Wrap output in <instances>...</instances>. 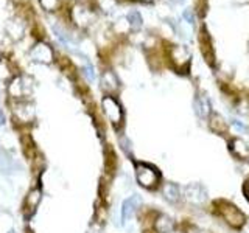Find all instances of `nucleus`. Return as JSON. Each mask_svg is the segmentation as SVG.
Masks as SVG:
<instances>
[{"mask_svg": "<svg viewBox=\"0 0 249 233\" xmlns=\"http://www.w3.org/2000/svg\"><path fill=\"white\" fill-rule=\"evenodd\" d=\"M136 179L140 186L146 190H153L159 185L160 173L159 169L150 163H137L136 165Z\"/></svg>", "mask_w": 249, "mask_h": 233, "instance_id": "nucleus-1", "label": "nucleus"}, {"mask_svg": "<svg viewBox=\"0 0 249 233\" xmlns=\"http://www.w3.org/2000/svg\"><path fill=\"white\" fill-rule=\"evenodd\" d=\"M218 212H220L223 219L233 229H240L246 224V215L241 212L237 205L231 204V202H228V200L220 202V208H218Z\"/></svg>", "mask_w": 249, "mask_h": 233, "instance_id": "nucleus-2", "label": "nucleus"}, {"mask_svg": "<svg viewBox=\"0 0 249 233\" xmlns=\"http://www.w3.org/2000/svg\"><path fill=\"white\" fill-rule=\"evenodd\" d=\"M181 193L185 200H189L193 205H202L209 199V191L202 183L199 182H190L184 188H181Z\"/></svg>", "mask_w": 249, "mask_h": 233, "instance_id": "nucleus-3", "label": "nucleus"}, {"mask_svg": "<svg viewBox=\"0 0 249 233\" xmlns=\"http://www.w3.org/2000/svg\"><path fill=\"white\" fill-rule=\"evenodd\" d=\"M103 109H105V114L111 123L114 124H120L122 120H123V111H122V106L119 104V101H117L114 97L107 95L103 98Z\"/></svg>", "mask_w": 249, "mask_h": 233, "instance_id": "nucleus-4", "label": "nucleus"}, {"mask_svg": "<svg viewBox=\"0 0 249 233\" xmlns=\"http://www.w3.org/2000/svg\"><path fill=\"white\" fill-rule=\"evenodd\" d=\"M140 202H142V200H140V198L137 196V194H132V196H129L128 199L123 200L122 210H120V213H122V222L123 224L129 222L132 217H134L137 208L140 207Z\"/></svg>", "mask_w": 249, "mask_h": 233, "instance_id": "nucleus-5", "label": "nucleus"}, {"mask_svg": "<svg viewBox=\"0 0 249 233\" xmlns=\"http://www.w3.org/2000/svg\"><path fill=\"white\" fill-rule=\"evenodd\" d=\"M31 58L37 62H44V64H49L53 59V51L47 44H36L31 50Z\"/></svg>", "mask_w": 249, "mask_h": 233, "instance_id": "nucleus-6", "label": "nucleus"}, {"mask_svg": "<svg viewBox=\"0 0 249 233\" xmlns=\"http://www.w3.org/2000/svg\"><path fill=\"white\" fill-rule=\"evenodd\" d=\"M162 196L165 198L170 202V204H178V202L182 199L181 186H178L173 182L163 183V186H162Z\"/></svg>", "mask_w": 249, "mask_h": 233, "instance_id": "nucleus-7", "label": "nucleus"}, {"mask_svg": "<svg viewBox=\"0 0 249 233\" xmlns=\"http://www.w3.org/2000/svg\"><path fill=\"white\" fill-rule=\"evenodd\" d=\"M154 229L158 233H173L176 229V222L168 215H159L154 221Z\"/></svg>", "mask_w": 249, "mask_h": 233, "instance_id": "nucleus-8", "label": "nucleus"}, {"mask_svg": "<svg viewBox=\"0 0 249 233\" xmlns=\"http://www.w3.org/2000/svg\"><path fill=\"white\" fill-rule=\"evenodd\" d=\"M231 152L240 160L249 159V143L243 138H233L231 142Z\"/></svg>", "mask_w": 249, "mask_h": 233, "instance_id": "nucleus-9", "label": "nucleus"}, {"mask_svg": "<svg viewBox=\"0 0 249 233\" xmlns=\"http://www.w3.org/2000/svg\"><path fill=\"white\" fill-rule=\"evenodd\" d=\"M195 107H196V112L201 116H207L212 112V106H210V100L207 95H199L196 97V103H195Z\"/></svg>", "mask_w": 249, "mask_h": 233, "instance_id": "nucleus-10", "label": "nucleus"}, {"mask_svg": "<svg viewBox=\"0 0 249 233\" xmlns=\"http://www.w3.org/2000/svg\"><path fill=\"white\" fill-rule=\"evenodd\" d=\"M41 196H42V193H41V190H33L30 194H28V198H27V204H28V207H30V210L31 212H35L36 210V207L39 205V202H41Z\"/></svg>", "mask_w": 249, "mask_h": 233, "instance_id": "nucleus-11", "label": "nucleus"}, {"mask_svg": "<svg viewBox=\"0 0 249 233\" xmlns=\"http://www.w3.org/2000/svg\"><path fill=\"white\" fill-rule=\"evenodd\" d=\"M126 19H128V22H129V25H131L132 30H139L140 27H142V23H143V19H142V16H140L139 11L128 13Z\"/></svg>", "mask_w": 249, "mask_h": 233, "instance_id": "nucleus-12", "label": "nucleus"}, {"mask_svg": "<svg viewBox=\"0 0 249 233\" xmlns=\"http://www.w3.org/2000/svg\"><path fill=\"white\" fill-rule=\"evenodd\" d=\"M101 83H103V87L107 89V90H115L119 85H117V78L111 73L107 72L103 75V80H101Z\"/></svg>", "mask_w": 249, "mask_h": 233, "instance_id": "nucleus-13", "label": "nucleus"}, {"mask_svg": "<svg viewBox=\"0 0 249 233\" xmlns=\"http://www.w3.org/2000/svg\"><path fill=\"white\" fill-rule=\"evenodd\" d=\"M13 168V160L10 157H6L3 152H0V169L2 173H10Z\"/></svg>", "mask_w": 249, "mask_h": 233, "instance_id": "nucleus-14", "label": "nucleus"}, {"mask_svg": "<svg viewBox=\"0 0 249 233\" xmlns=\"http://www.w3.org/2000/svg\"><path fill=\"white\" fill-rule=\"evenodd\" d=\"M232 126L235 128L238 132H241V134H249V126H246L245 123H241L238 120H232Z\"/></svg>", "mask_w": 249, "mask_h": 233, "instance_id": "nucleus-15", "label": "nucleus"}, {"mask_svg": "<svg viewBox=\"0 0 249 233\" xmlns=\"http://www.w3.org/2000/svg\"><path fill=\"white\" fill-rule=\"evenodd\" d=\"M39 2H41V5L45 8L47 11L54 10V8H56V5H58V0H39Z\"/></svg>", "mask_w": 249, "mask_h": 233, "instance_id": "nucleus-16", "label": "nucleus"}, {"mask_svg": "<svg viewBox=\"0 0 249 233\" xmlns=\"http://www.w3.org/2000/svg\"><path fill=\"white\" fill-rule=\"evenodd\" d=\"M83 72H84L86 78H88L89 81H93V80H95V72H93V67H92L90 64L86 66V67L83 68Z\"/></svg>", "mask_w": 249, "mask_h": 233, "instance_id": "nucleus-17", "label": "nucleus"}, {"mask_svg": "<svg viewBox=\"0 0 249 233\" xmlns=\"http://www.w3.org/2000/svg\"><path fill=\"white\" fill-rule=\"evenodd\" d=\"M182 19H185L189 25H195V16H193L192 10H185V11L182 13Z\"/></svg>", "mask_w": 249, "mask_h": 233, "instance_id": "nucleus-18", "label": "nucleus"}, {"mask_svg": "<svg viewBox=\"0 0 249 233\" xmlns=\"http://www.w3.org/2000/svg\"><path fill=\"white\" fill-rule=\"evenodd\" d=\"M185 233H210V232L206 230V229L198 227V225H190V227L185 230Z\"/></svg>", "mask_w": 249, "mask_h": 233, "instance_id": "nucleus-19", "label": "nucleus"}, {"mask_svg": "<svg viewBox=\"0 0 249 233\" xmlns=\"http://www.w3.org/2000/svg\"><path fill=\"white\" fill-rule=\"evenodd\" d=\"M243 193H245V198L248 199V202H249V181L245 183V186H243Z\"/></svg>", "mask_w": 249, "mask_h": 233, "instance_id": "nucleus-20", "label": "nucleus"}, {"mask_svg": "<svg viewBox=\"0 0 249 233\" xmlns=\"http://www.w3.org/2000/svg\"><path fill=\"white\" fill-rule=\"evenodd\" d=\"M3 124H5V114L2 109H0V126H3Z\"/></svg>", "mask_w": 249, "mask_h": 233, "instance_id": "nucleus-21", "label": "nucleus"}, {"mask_svg": "<svg viewBox=\"0 0 249 233\" xmlns=\"http://www.w3.org/2000/svg\"><path fill=\"white\" fill-rule=\"evenodd\" d=\"M245 233H249V224L245 227Z\"/></svg>", "mask_w": 249, "mask_h": 233, "instance_id": "nucleus-22", "label": "nucleus"}, {"mask_svg": "<svg viewBox=\"0 0 249 233\" xmlns=\"http://www.w3.org/2000/svg\"><path fill=\"white\" fill-rule=\"evenodd\" d=\"M8 233H18V232H14V230H11V232H8Z\"/></svg>", "mask_w": 249, "mask_h": 233, "instance_id": "nucleus-23", "label": "nucleus"}, {"mask_svg": "<svg viewBox=\"0 0 249 233\" xmlns=\"http://www.w3.org/2000/svg\"><path fill=\"white\" fill-rule=\"evenodd\" d=\"M173 2H182V0H173Z\"/></svg>", "mask_w": 249, "mask_h": 233, "instance_id": "nucleus-24", "label": "nucleus"}]
</instances>
